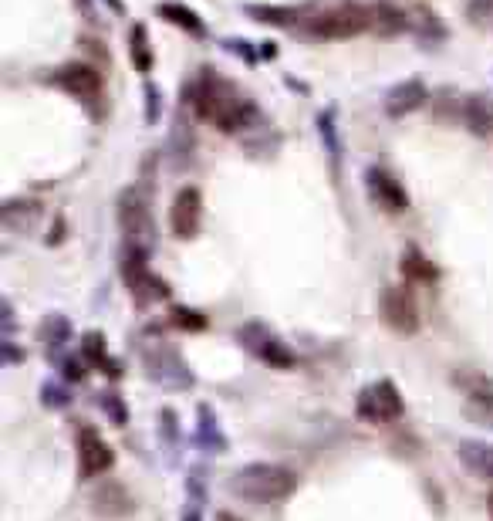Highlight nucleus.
Listing matches in <instances>:
<instances>
[{
	"label": "nucleus",
	"instance_id": "f257e3e1",
	"mask_svg": "<svg viewBox=\"0 0 493 521\" xmlns=\"http://www.w3.org/2000/svg\"><path fill=\"white\" fill-rule=\"evenodd\" d=\"M190 102H193L196 116L223 132H240L250 119H254V105H250L233 85L220 82V78H200V82L190 88Z\"/></svg>",
	"mask_w": 493,
	"mask_h": 521
},
{
	"label": "nucleus",
	"instance_id": "f03ea898",
	"mask_svg": "<svg viewBox=\"0 0 493 521\" xmlns=\"http://www.w3.org/2000/svg\"><path fill=\"white\" fill-rule=\"evenodd\" d=\"M298 488V474L281 464H244L230 474V491L254 505H274L291 498Z\"/></svg>",
	"mask_w": 493,
	"mask_h": 521
},
{
	"label": "nucleus",
	"instance_id": "7ed1b4c3",
	"mask_svg": "<svg viewBox=\"0 0 493 521\" xmlns=\"http://www.w3.org/2000/svg\"><path fill=\"white\" fill-rule=\"evenodd\" d=\"M308 31L315 34V38H352V34L372 31L369 4H345V7H335V11L315 14L308 21Z\"/></svg>",
	"mask_w": 493,
	"mask_h": 521
},
{
	"label": "nucleus",
	"instance_id": "20e7f679",
	"mask_svg": "<svg viewBox=\"0 0 493 521\" xmlns=\"http://www.w3.org/2000/svg\"><path fill=\"white\" fill-rule=\"evenodd\" d=\"M119 227L122 234L129 237V247H139V251H149L152 241H156V224H152V210L146 197L139 190H125L119 200Z\"/></svg>",
	"mask_w": 493,
	"mask_h": 521
},
{
	"label": "nucleus",
	"instance_id": "39448f33",
	"mask_svg": "<svg viewBox=\"0 0 493 521\" xmlns=\"http://www.w3.org/2000/svg\"><path fill=\"white\" fill-rule=\"evenodd\" d=\"M358 417L365 423H396L402 417V396L396 386L389 383V379H379V383H372L369 390H362L358 396Z\"/></svg>",
	"mask_w": 493,
	"mask_h": 521
},
{
	"label": "nucleus",
	"instance_id": "423d86ee",
	"mask_svg": "<svg viewBox=\"0 0 493 521\" xmlns=\"http://www.w3.org/2000/svg\"><path fill=\"white\" fill-rule=\"evenodd\" d=\"M122 275H125V285H129V291H132V298H136L139 305L159 302V298L166 295V285L149 271L146 251H139V247H129V254H125Z\"/></svg>",
	"mask_w": 493,
	"mask_h": 521
},
{
	"label": "nucleus",
	"instance_id": "0eeeda50",
	"mask_svg": "<svg viewBox=\"0 0 493 521\" xmlns=\"http://www.w3.org/2000/svg\"><path fill=\"white\" fill-rule=\"evenodd\" d=\"M200 220H203V200H200V190L196 187H183L176 193L173 200V210H169V227L179 241H190L200 231Z\"/></svg>",
	"mask_w": 493,
	"mask_h": 521
},
{
	"label": "nucleus",
	"instance_id": "6e6552de",
	"mask_svg": "<svg viewBox=\"0 0 493 521\" xmlns=\"http://www.w3.org/2000/svg\"><path fill=\"white\" fill-rule=\"evenodd\" d=\"M112 461H115L112 447L105 444L92 427H85L82 434H78V474H82V478H98V474L109 471Z\"/></svg>",
	"mask_w": 493,
	"mask_h": 521
},
{
	"label": "nucleus",
	"instance_id": "1a4fd4ad",
	"mask_svg": "<svg viewBox=\"0 0 493 521\" xmlns=\"http://www.w3.org/2000/svg\"><path fill=\"white\" fill-rule=\"evenodd\" d=\"M382 315L396 332H416L419 329V308L409 288H389L382 295Z\"/></svg>",
	"mask_w": 493,
	"mask_h": 521
},
{
	"label": "nucleus",
	"instance_id": "9d476101",
	"mask_svg": "<svg viewBox=\"0 0 493 521\" xmlns=\"http://www.w3.org/2000/svg\"><path fill=\"white\" fill-rule=\"evenodd\" d=\"M237 339L244 342V346L254 352V356H261L264 362H271V366H291V352L284 349V342L277 339V335H271L267 329H261V325H247V329L237 332Z\"/></svg>",
	"mask_w": 493,
	"mask_h": 521
},
{
	"label": "nucleus",
	"instance_id": "9b49d317",
	"mask_svg": "<svg viewBox=\"0 0 493 521\" xmlns=\"http://www.w3.org/2000/svg\"><path fill=\"white\" fill-rule=\"evenodd\" d=\"M51 82L65 88L68 95L85 99V102H92V99L102 95V78H98V72L92 65H65V68H58Z\"/></svg>",
	"mask_w": 493,
	"mask_h": 521
},
{
	"label": "nucleus",
	"instance_id": "f8f14e48",
	"mask_svg": "<svg viewBox=\"0 0 493 521\" xmlns=\"http://www.w3.org/2000/svg\"><path fill=\"white\" fill-rule=\"evenodd\" d=\"M365 183H369V197L379 203L382 210H389V214L409 210V197H406V190L399 187L396 176H389L385 170H369L365 173Z\"/></svg>",
	"mask_w": 493,
	"mask_h": 521
},
{
	"label": "nucleus",
	"instance_id": "ddd939ff",
	"mask_svg": "<svg viewBox=\"0 0 493 521\" xmlns=\"http://www.w3.org/2000/svg\"><path fill=\"white\" fill-rule=\"evenodd\" d=\"M453 112H456V122H463L470 132L477 136H490L493 132V109L477 95H463V99L453 102Z\"/></svg>",
	"mask_w": 493,
	"mask_h": 521
},
{
	"label": "nucleus",
	"instance_id": "4468645a",
	"mask_svg": "<svg viewBox=\"0 0 493 521\" xmlns=\"http://www.w3.org/2000/svg\"><path fill=\"white\" fill-rule=\"evenodd\" d=\"M429 99V92H426V85L423 82H402L396 85L389 92V99H385V109L392 112V116H406V112H416V109H423Z\"/></svg>",
	"mask_w": 493,
	"mask_h": 521
},
{
	"label": "nucleus",
	"instance_id": "2eb2a0df",
	"mask_svg": "<svg viewBox=\"0 0 493 521\" xmlns=\"http://www.w3.org/2000/svg\"><path fill=\"white\" fill-rule=\"evenodd\" d=\"M456 454L460 461L477 474L480 481H493V447L483 444V440H460L456 444Z\"/></svg>",
	"mask_w": 493,
	"mask_h": 521
},
{
	"label": "nucleus",
	"instance_id": "dca6fc26",
	"mask_svg": "<svg viewBox=\"0 0 493 521\" xmlns=\"http://www.w3.org/2000/svg\"><path fill=\"white\" fill-rule=\"evenodd\" d=\"M402 275L409 285H436V264L419 247H406L402 251Z\"/></svg>",
	"mask_w": 493,
	"mask_h": 521
},
{
	"label": "nucleus",
	"instance_id": "f3484780",
	"mask_svg": "<svg viewBox=\"0 0 493 521\" xmlns=\"http://www.w3.org/2000/svg\"><path fill=\"white\" fill-rule=\"evenodd\" d=\"M369 14H372V34H402L412 24L409 14L392 4H369Z\"/></svg>",
	"mask_w": 493,
	"mask_h": 521
},
{
	"label": "nucleus",
	"instance_id": "a211bd4d",
	"mask_svg": "<svg viewBox=\"0 0 493 521\" xmlns=\"http://www.w3.org/2000/svg\"><path fill=\"white\" fill-rule=\"evenodd\" d=\"M129 41H132V61H136V68H139V72H149V68H152V48H149L146 28L136 24L132 34H129Z\"/></svg>",
	"mask_w": 493,
	"mask_h": 521
},
{
	"label": "nucleus",
	"instance_id": "6ab92c4d",
	"mask_svg": "<svg viewBox=\"0 0 493 521\" xmlns=\"http://www.w3.org/2000/svg\"><path fill=\"white\" fill-rule=\"evenodd\" d=\"M159 14L169 17V21H176L179 28H190V31H196V34L203 31V28H200V21H196V14H193V11H186V7L166 4V7H159Z\"/></svg>",
	"mask_w": 493,
	"mask_h": 521
},
{
	"label": "nucleus",
	"instance_id": "aec40b11",
	"mask_svg": "<svg viewBox=\"0 0 493 521\" xmlns=\"http://www.w3.org/2000/svg\"><path fill=\"white\" fill-rule=\"evenodd\" d=\"M217 521H244V518H237V515H230V511H220Z\"/></svg>",
	"mask_w": 493,
	"mask_h": 521
},
{
	"label": "nucleus",
	"instance_id": "412c9836",
	"mask_svg": "<svg viewBox=\"0 0 493 521\" xmlns=\"http://www.w3.org/2000/svg\"><path fill=\"white\" fill-rule=\"evenodd\" d=\"M490 518H493V498H490Z\"/></svg>",
	"mask_w": 493,
	"mask_h": 521
}]
</instances>
